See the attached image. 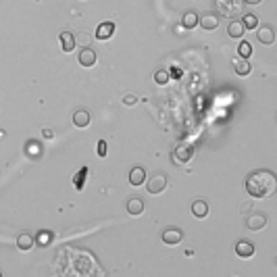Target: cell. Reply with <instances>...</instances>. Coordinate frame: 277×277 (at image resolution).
<instances>
[{
	"mask_svg": "<svg viewBox=\"0 0 277 277\" xmlns=\"http://www.w3.org/2000/svg\"><path fill=\"white\" fill-rule=\"evenodd\" d=\"M275 173L269 171V169H258V171H252L246 178V192L252 198H269L271 194H275Z\"/></svg>",
	"mask_w": 277,
	"mask_h": 277,
	"instance_id": "cell-1",
	"label": "cell"
},
{
	"mask_svg": "<svg viewBox=\"0 0 277 277\" xmlns=\"http://www.w3.org/2000/svg\"><path fill=\"white\" fill-rule=\"evenodd\" d=\"M215 9H217V17L236 19L244 13V0H215Z\"/></svg>",
	"mask_w": 277,
	"mask_h": 277,
	"instance_id": "cell-2",
	"label": "cell"
},
{
	"mask_svg": "<svg viewBox=\"0 0 277 277\" xmlns=\"http://www.w3.org/2000/svg\"><path fill=\"white\" fill-rule=\"evenodd\" d=\"M192 157H194V148H192L190 144H179L178 148H175L171 152V158H173V163H188V160H192Z\"/></svg>",
	"mask_w": 277,
	"mask_h": 277,
	"instance_id": "cell-3",
	"label": "cell"
},
{
	"mask_svg": "<svg viewBox=\"0 0 277 277\" xmlns=\"http://www.w3.org/2000/svg\"><path fill=\"white\" fill-rule=\"evenodd\" d=\"M146 188H148L150 194H160L165 188H167V175L165 173H155L152 178L148 179V183H146Z\"/></svg>",
	"mask_w": 277,
	"mask_h": 277,
	"instance_id": "cell-4",
	"label": "cell"
},
{
	"mask_svg": "<svg viewBox=\"0 0 277 277\" xmlns=\"http://www.w3.org/2000/svg\"><path fill=\"white\" fill-rule=\"evenodd\" d=\"M160 237H163V242H165L167 246H178V244L181 242L183 234H181L179 227H165L163 234H160Z\"/></svg>",
	"mask_w": 277,
	"mask_h": 277,
	"instance_id": "cell-5",
	"label": "cell"
},
{
	"mask_svg": "<svg viewBox=\"0 0 277 277\" xmlns=\"http://www.w3.org/2000/svg\"><path fill=\"white\" fill-rule=\"evenodd\" d=\"M257 40L265 46H271L275 42V29L271 25H260L257 27Z\"/></svg>",
	"mask_w": 277,
	"mask_h": 277,
	"instance_id": "cell-6",
	"label": "cell"
},
{
	"mask_svg": "<svg viewBox=\"0 0 277 277\" xmlns=\"http://www.w3.org/2000/svg\"><path fill=\"white\" fill-rule=\"evenodd\" d=\"M267 225V217L263 213H252L246 217V227L252 229V232H258V229H263Z\"/></svg>",
	"mask_w": 277,
	"mask_h": 277,
	"instance_id": "cell-7",
	"label": "cell"
},
{
	"mask_svg": "<svg viewBox=\"0 0 277 277\" xmlns=\"http://www.w3.org/2000/svg\"><path fill=\"white\" fill-rule=\"evenodd\" d=\"M78 60H79L81 67H94L96 60H98V55H96V52L92 50V48H81Z\"/></svg>",
	"mask_w": 277,
	"mask_h": 277,
	"instance_id": "cell-8",
	"label": "cell"
},
{
	"mask_svg": "<svg viewBox=\"0 0 277 277\" xmlns=\"http://www.w3.org/2000/svg\"><path fill=\"white\" fill-rule=\"evenodd\" d=\"M90 121H92V115H90L88 109H79V111L73 113V125H75V127L83 129V127L90 125Z\"/></svg>",
	"mask_w": 277,
	"mask_h": 277,
	"instance_id": "cell-9",
	"label": "cell"
},
{
	"mask_svg": "<svg viewBox=\"0 0 277 277\" xmlns=\"http://www.w3.org/2000/svg\"><path fill=\"white\" fill-rule=\"evenodd\" d=\"M236 255L242 257V258H248L255 255V244H252L250 240H240L236 244Z\"/></svg>",
	"mask_w": 277,
	"mask_h": 277,
	"instance_id": "cell-10",
	"label": "cell"
},
{
	"mask_svg": "<svg viewBox=\"0 0 277 277\" xmlns=\"http://www.w3.org/2000/svg\"><path fill=\"white\" fill-rule=\"evenodd\" d=\"M113 34H115V23H113V21L100 23L98 29H96V38H98V40H109Z\"/></svg>",
	"mask_w": 277,
	"mask_h": 277,
	"instance_id": "cell-11",
	"label": "cell"
},
{
	"mask_svg": "<svg viewBox=\"0 0 277 277\" xmlns=\"http://www.w3.org/2000/svg\"><path fill=\"white\" fill-rule=\"evenodd\" d=\"M125 209H127V213L129 215H142L144 213V200L142 198H127V202H125Z\"/></svg>",
	"mask_w": 277,
	"mask_h": 277,
	"instance_id": "cell-12",
	"label": "cell"
},
{
	"mask_svg": "<svg viewBox=\"0 0 277 277\" xmlns=\"http://www.w3.org/2000/svg\"><path fill=\"white\" fill-rule=\"evenodd\" d=\"M144 179H146V169L140 165L132 167V171H129V183H132V186H142Z\"/></svg>",
	"mask_w": 277,
	"mask_h": 277,
	"instance_id": "cell-13",
	"label": "cell"
},
{
	"mask_svg": "<svg viewBox=\"0 0 277 277\" xmlns=\"http://www.w3.org/2000/svg\"><path fill=\"white\" fill-rule=\"evenodd\" d=\"M232 63H234V71L237 73V75H240V78H244V75H248L250 73V63H248V59H242V57H236L234 60H232Z\"/></svg>",
	"mask_w": 277,
	"mask_h": 277,
	"instance_id": "cell-14",
	"label": "cell"
},
{
	"mask_svg": "<svg viewBox=\"0 0 277 277\" xmlns=\"http://www.w3.org/2000/svg\"><path fill=\"white\" fill-rule=\"evenodd\" d=\"M198 23L202 29H206V32H215V29L219 27V17L217 15H204L202 19H198Z\"/></svg>",
	"mask_w": 277,
	"mask_h": 277,
	"instance_id": "cell-15",
	"label": "cell"
},
{
	"mask_svg": "<svg viewBox=\"0 0 277 277\" xmlns=\"http://www.w3.org/2000/svg\"><path fill=\"white\" fill-rule=\"evenodd\" d=\"M59 42H60V48L65 52H71L75 48V36L71 32H63L59 36Z\"/></svg>",
	"mask_w": 277,
	"mask_h": 277,
	"instance_id": "cell-16",
	"label": "cell"
},
{
	"mask_svg": "<svg viewBox=\"0 0 277 277\" xmlns=\"http://www.w3.org/2000/svg\"><path fill=\"white\" fill-rule=\"evenodd\" d=\"M34 246H36L34 236H29V234H19V236H17V248H19V250L27 252V250H32Z\"/></svg>",
	"mask_w": 277,
	"mask_h": 277,
	"instance_id": "cell-17",
	"label": "cell"
},
{
	"mask_svg": "<svg viewBox=\"0 0 277 277\" xmlns=\"http://www.w3.org/2000/svg\"><path fill=\"white\" fill-rule=\"evenodd\" d=\"M192 215L198 219H204L206 215H209V204H206L204 200H194V202H192Z\"/></svg>",
	"mask_w": 277,
	"mask_h": 277,
	"instance_id": "cell-18",
	"label": "cell"
},
{
	"mask_svg": "<svg viewBox=\"0 0 277 277\" xmlns=\"http://www.w3.org/2000/svg\"><path fill=\"white\" fill-rule=\"evenodd\" d=\"M198 25V13L196 11H186L181 17V27L186 29H194Z\"/></svg>",
	"mask_w": 277,
	"mask_h": 277,
	"instance_id": "cell-19",
	"label": "cell"
},
{
	"mask_svg": "<svg viewBox=\"0 0 277 277\" xmlns=\"http://www.w3.org/2000/svg\"><path fill=\"white\" fill-rule=\"evenodd\" d=\"M244 32H246L244 23H242V21H236V19L229 23V27H227V36H229V38H236V40H237V38H242Z\"/></svg>",
	"mask_w": 277,
	"mask_h": 277,
	"instance_id": "cell-20",
	"label": "cell"
},
{
	"mask_svg": "<svg viewBox=\"0 0 277 277\" xmlns=\"http://www.w3.org/2000/svg\"><path fill=\"white\" fill-rule=\"evenodd\" d=\"M25 152L32 158H38L40 157V152H42V146H40V142H36V140H29L27 142V148H25Z\"/></svg>",
	"mask_w": 277,
	"mask_h": 277,
	"instance_id": "cell-21",
	"label": "cell"
},
{
	"mask_svg": "<svg viewBox=\"0 0 277 277\" xmlns=\"http://www.w3.org/2000/svg\"><path fill=\"white\" fill-rule=\"evenodd\" d=\"M52 237H55V236H52V232H40V234H38V236L34 237V242H36L38 246H42V248H44V246H48V244L52 242Z\"/></svg>",
	"mask_w": 277,
	"mask_h": 277,
	"instance_id": "cell-22",
	"label": "cell"
},
{
	"mask_svg": "<svg viewBox=\"0 0 277 277\" xmlns=\"http://www.w3.org/2000/svg\"><path fill=\"white\" fill-rule=\"evenodd\" d=\"M242 23H244V27H246V29H257V27H258V19H257V15H252V13L244 15Z\"/></svg>",
	"mask_w": 277,
	"mask_h": 277,
	"instance_id": "cell-23",
	"label": "cell"
},
{
	"mask_svg": "<svg viewBox=\"0 0 277 277\" xmlns=\"http://www.w3.org/2000/svg\"><path fill=\"white\" fill-rule=\"evenodd\" d=\"M250 55H252V46H250V42H240V46H237V57H242V59H250Z\"/></svg>",
	"mask_w": 277,
	"mask_h": 277,
	"instance_id": "cell-24",
	"label": "cell"
},
{
	"mask_svg": "<svg viewBox=\"0 0 277 277\" xmlns=\"http://www.w3.org/2000/svg\"><path fill=\"white\" fill-rule=\"evenodd\" d=\"M86 175H88V167H81V169H79V173H75L73 183H75V188H78V190L83 188V179H86Z\"/></svg>",
	"mask_w": 277,
	"mask_h": 277,
	"instance_id": "cell-25",
	"label": "cell"
},
{
	"mask_svg": "<svg viewBox=\"0 0 277 277\" xmlns=\"http://www.w3.org/2000/svg\"><path fill=\"white\" fill-rule=\"evenodd\" d=\"M169 79H171V78H169V71H165V69H158V71L155 73V81L160 83V86H165Z\"/></svg>",
	"mask_w": 277,
	"mask_h": 277,
	"instance_id": "cell-26",
	"label": "cell"
},
{
	"mask_svg": "<svg viewBox=\"0 0 277 277\" xmlns=\"http://www.w3.org/2000/svg\"><path fill=\"white\" fill-rule=\"evenodd\" d=\"M90 40H92V36L81 32V34H78V38H75V44H90Z\"/></svg>",
	"mask_w": 277,
	"mask_h": 277,
	"instance_id": "cell-27",
	"label": "cell"
},
{
	"mask_svg": "<svg viewBox=\"0 0 277 277\" xmlns=\"http://www.w3.org/2000/svg\"><path fill=\"white\" fill-rule=\"evenodd\" d=\"M138 102V98L134 96V94H127V96H123V104H129V106H132V104H136Z\"/></svg>",
	"mask_w": 277,
	"mask_h": 277,
	"instance_id": "cell-28",
	"label": "cell"
},
{
	"mask_svg": "<svg viewBox=\"0 0 277 277\" xmlns=\"http://www.w3.org/2000/svg\"><path fill=\"white\" fill-rule=\"evenodd\" d=\"M98 155H100V157H106V142H104V140L98 142Z\"/></svg>",
	"mask_w": 277,
	"mask_h": 277,
	"instance_id": "cell-29",
	"label": "cell"
},
{
	"mask_svg": "<svg viewBox=\"0 0 277 277\" xmlns=\"http://www.w3.org/2000/svg\"><path fill=\"white\" fill-rule=\"evenodd\" d=\"M171 73H173V79H179V78H181V71H179V69H173Z\"/></svg>",
	"mask_w": 277,
	"mask_h": 277,
	"instance_id": "cell-30",
	"label": "cell"
},
{
	"mask_svg": "<svg viewBox=\"0 0 277 277\" xmlns=\"http://www.w3.org/2000/svg\"><path fill=\"white\" fill-rule=\"evenodd\" d=\"M44 138H55V132L52 129H44Z\"/></svg>",
	"mask_w": 277,
	"mask_h": 277,
	"instance_id": "cell-31",
	"label": "cell"
},
{
	"mask_svg": "<svg viewBox=\"0 0 277 277\" xmlns=\"http://www.w3.org/2000/svg\"><path fill=\"white\" fill-rule=\"evenodd\" d=\"M244 2H246V4H260L263 0H244Z\"/></svg>",
	"mask_w": 277,
	"mask_h": 277,
	"instance_id": "cell-32",
	"label": "cell"
},
{
	"mask_svg": "<svg viewBox=\"0 0 277 277\" xmlns=\"http://www.w3.org/2000/svg\"><path fill=\"white\" fill-rule=\"evenodd\" d=\"M0 275H2V271H0Z\"/></svg>",
	"mask_w": 277,
	"mask_h": 277,
	"instance_id": "cell-33",
	"label": "cell"
}]
</instances>
